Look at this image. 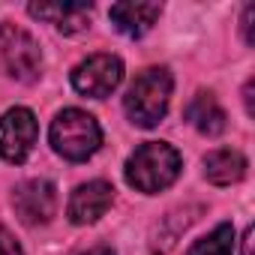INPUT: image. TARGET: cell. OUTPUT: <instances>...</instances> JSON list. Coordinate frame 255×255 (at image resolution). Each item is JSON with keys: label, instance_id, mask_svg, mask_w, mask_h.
I'll return each mask as SVG.
<instances>
[{"label": "cell", "instance_id": "5bb4252c", "mask_svg": "<svg viewBox=\"0 0 255 255\" xmlns=\"http://www.w3.org/2000/svg\"><path fill=\"white\" fill-rule=\"evenodd\" d=\"M0 255H24L21 246L15 243V237H12L6 228H0Z\"/></svg>", "mask_w": 255, "mask_h": 255}, {"label": "cell", "instance_id": "8992f818", "mask_svg": "<svg viewBox=\"0 0 255 255\" xmlns=\"http://www.w3.org/2000/svg\"><path fill=\"white\" fill-rule=\"evenodd\" d=\"M39 126L30 108H9L0 117V159H6L12 165L24 162L36 144Z\"/></svg>", "mask_w": 255, "mask_h": 255}, {"label": "cell", "instance_id": "7a4b0ae2", "mask_svg": "<svg viewBox=\"0 0 255 255\" xmlns=\"http://www.w3.org/2000/svg\"><path fill=\"white\" fill-rule=\"evenodd\" d=\"M171 90H174V78L165 66H150L144 69L123 96V108L135 126L141 129H153V126L165 117L168 102H171Z\"/></svg>", "mask_w": 255, "mask_h": 255}, {"label": "cell", "instance_id": "30bf717a", "mask_svg": "<svg viewBox=\"0 0 255 255\" xmlns=\"http://www.w3.org/2000/svg\"><path fill=\"white\" fill-rule=\"evenodd\" d=\"M162 15V6L159 3H114L108 9V18L111 24L123 33V36H129V39H138L144 36L156 18Z\"/></svg>", "mask_w": 255, "mask_h": 255}, {"label": "cell", "instance_id": "277c9868", "mask_svg": "<svg viewBox=\"0 0 255 255\" xmlns=\"http://www.w3.org/2000/svg\"><path fill=\"white\" fill-rule=\"evenodd\" d=\"M0 69L24 84H33L42 75L39 42L24 27L9 24V21H0Z\"/></svg>", "mask_w": 255, "mask_h": 255}, {"label": "cell", "instance_id": "6da1fadb", "mask_svg": "<svg viewBox=\"0 0 255 255\" xmlns=\"http://www.w3.org/2000/svg\"><path fill=\"white\" fill-rule=\"evenodd\" d=\"M180 168H183V159L171 144L147 141L126 159L123 174H126V183L132 189H138L144 195H156V192L168 189L180 177Z\"/></svg>", "mask_w": 255, "mask_h": 255}, {"label": "cell", "instance_id": "2e32d148", "mask_svg": "<svg viewBox=\"0 0 255 255\" xmlns=\"http://www.w3.org/2000/svg\"><path fill=\"white\" fill-rule=\"evenodd\" d=\"M243 255H252V225L243 231Z\"/></svg>", "mask_w": 255, "mask_h": 255}, {"label": "cell", "instance_id": "5b68a950", "mask_svg": "<svg viewBox=\"0 0 255 255\" xmlns=\"http://www.w3.org/2000/svg\"><path fill=\"white\" fill-rule=\"evenodd\" d=\"M123 81V60L114 54H90L72 69V87L81 96L105 99L111 96Z\"/></svg>", "mask_w": 255, "mask_h": 255}, {"label": "cell", "instance_id": "8fae6325", "mask_svg": "<svg viewBox=\"0 0 255 255\" xmlns=\"http://www.w3.org/2000/svg\"><path fill=\"white\" fill-rule=\"evenodd\" d=\"M246 156L240 150H231V147H219V150H210L204 156V177L213 183V186H231V183H240L246 177Z\"/></svg>", "mask_w": 255, "mask_h": 255}, {"label": "cell", "instance_id": "52a82bcc", "mask_svg": "<svg viewBox=\"0 0 255 255\" xmlns=\"http://www.w3.org/2000/svg\"><path fill=\"white\" fill-rule=\"evenodd\" d=\"M12 207L24 225H45L57 213V189L45 177L24 180L12 192Z\"/></svg>", "mask_w": 255, "mask_h": 255}, {"label": "cell", "instance_id": "3957f363", "mask_svg": "<svg viewBox=\"0 0 255 255\" xmlns=\"http://www.w3.org/2000/svg\"><path fill=\"white\" fill-rule=\"evenodd\" d=\"M48 135H51V147L69 162L90 159L102 144V129H99L96 117L81 108H63L54 117Z\"/></svg>", "mask_w": 255, "mask_h": 255}, {"label": "cell", "instance_id": "9c48e42d", "mask_svg": "<svg viewBox=\"0 0 255 255\" xmlns=\"http://www.w3.org/2000/svg\"><path fill=\"white\" fill-rule=\"evenodd\" d=\"M27 12L33 18H42V21H51L60 33H81L90 27V12L93 6L90 3H30Z\"/></svg>", "mask_w": 255, "mask_h": 255}, {"label": "cell", "instance_id": "9a60e30c", "mask_svg": "<svg viewBox=\"0 0 255 255\" xmlns=\"http://www.w3.org/2000/svg\"><path fill=\"white\" fill-rule=\"evenodd\" d=\"M252 18H255V6H246L243 9V39H246V45H252Z\"/></svg>", "mask_w": 255, "mask_h": 255}, {"label": "cell", "instance_id": "4fadbf2b", "mask_svg": "<svg viewBox=\"0 0 255 255\" xmlns=\"http://www.w3.org/2000/svg\"><path fill=\"white\" fill-rule=\"evenodd\" d=\"M186 255H234V228H231V222H222L207 237L195 240Z\"/></svg>", "mask_w": 255, "mask_h": 255}, {"label": "cell", "instance_id": "e0dca14e", "mask_svg": "<svg viewBox=\"0 0 255 255\" xmlns=\"http://www.w3.org/2000/svg\"><path fill=\"white\" fill-rule=\"evenodd\" d=\"M81 255H114V249H111V246H93V249H87V252H81Z\"/></svg>", "mask_w": 255, "mask_h": 255}, {"label": "cell", "instance_id": "7c38bea8", "mask_svg": "<svg viewBox=\"0 0 255 255\" xmlns=\"http://www.w3.org/2000/svg\"><path fill=\"white\" fill-rule=\"evenodd\" d=\"M186 120L195 126V129L201 132V135H219V132H225V111H222V105L216 102V96L213 93H198L189 105H186Z\"/></svg>", "mask_w": 255, "mask_h": 255}, {"label": "cell", "instance_id": "ba28073f", "mask_svg": "<svg viewBox=\"0 0 255 255\" xmlns=\"http://www.w3.org/2000/svg\"><path fill=\"white\" fill-rule=\"evenodd\" d=\"M111 201H114V186L108 180H90V183H81L72 192L66 213H69V219L75 225H90L99 216H105Z\"/></svg>", "mask_w": 255, "mask_h": 255}]
</instances>
